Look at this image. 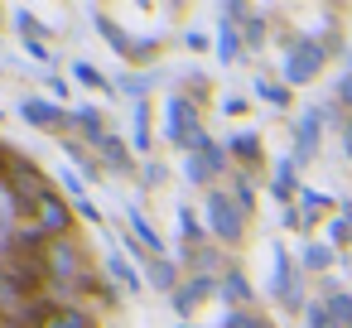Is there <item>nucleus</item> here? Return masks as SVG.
<instances>
[{
  "instance_id": "obj_44",
  "label": "nucleus",
  "mask_w": 352,
  "mask_h": 328,
  "mask_svg": "<svg viewBox=\"0 0 352 328\" xmlns=\"http://www.w3.org/2000/svg\"><path fill=\"white\" fill-rule=\"evenodd\" d=\"M222 328H227V323H222Z\"/></svg>"
},
{
  "instance_id": "obj_23",
  "label": "nucleus",
  "mask_w": 352,
  "mask_h": 328,
  "mask_svg": "<svg viewBox=\"0 0 352 328\" xmlns=\"http://www.w3.org/2000/svg\"><path fill=\"white\" fill-rule=\"evenodd\" d=\"M179 232H184V241H203V237H208V227L198 222V212H193L188 203L179 208Z\"/></svg>"
},
{
  "instance_id": "obj_8",
  "label": "nucleus",
  "mask_w": 352,
  "mask_h": 328,
  "mask_svg": "<svg viewBox=\"0 0 352 328\" xmlns=\"http://www.w3.org/2000/svg\"><path fill=\"white\" fill-rule=\"evenodd\" d=\"M193 131H203L193 102H188V97H174V102H169V121H164V140H169V145H184Z\"/></svg>"
},
{
  "instance_id": "obj_10",
  "label": "nucleus",
  "mask_w": 352,
  "mask_h": 328,
  "mask_svg": "<svg viewBox=\"0 0 352 328\" xmlns=\"http://www.w3.org/2000/svg\"><path fill=\"white\" fill-rule=\"evenodd\" d=\"M126 217H131V232H135V241H140V246H145L150 256H169L164 237H160V232H155V227L145 222V212H140V208H126Z\"/></svg>"
},
{
  "instance_id": "obj_16",
  "label": "nucleus",
  "mask_w": 352,
  "mask_h": 328,
  "mask_svg": "<svg viewBox=\"0 0 352 328\" xmlns=\"http://www.w3.org/2000/svg\"><path fill=\"white\" fill-rule=\"evenodd\" d=\"M222 299H232V304H251L256 294H251V280L241 275V270H227L222 275Z\"/></svg>"
},
{
  "instance_id": "obj_25",
  "label": "nucleus",
  "mask_w": 352,
  "mask_h": 328,
  "mask_svg": "<svg viewBox=\"0 0 352 328\" xmlns=\"http://www.w3.org/2000/svg\"><path fill=\"white\" fill-rule=\"evenodd\" d=\"M256 97L270 102V107H289V87H285V83H265V78H261V83H256Z\"/></svg>"
},
{
  "instance_id": "obj_20",
  "label": "nucleus",
  "mask_w": 352,
  "mask_h": 328,
  "mask_svg": "<svg viewBox=\"0 0 352 328\" xmlns=\"http://www.w3.org/2000/svg\"><path fill=\"white\" fill-rule=\"evenodd\" d=\"M68 160L78 164V174H82V179H102V169H107L102 160H92V155H87L82 145H73V140H68Z\"/></svg>"
},
{
  "instance_id": "obj_39",
  "label": "nucleus",
  "mask_w": 352,
  "mask_h": 328,
  "mask_svg": "<svg viewBox=\"0 0 352 328\" xmlns=\"http://www.w3.org/2000/svg\"><path fill=\"white\" fill-rule=\"evenodd\" d=\"M222 111H227V116H241V111H246V97H227Z\"/></svg>"
},
{
  "instance_id": "obj_3",
  "label": "nucleus",
  "mask_w": 352,
  "mask_h": 328,
  "mask_svg": "<svg viewBox=\"0 0 352 328\" xmlns=\"http://www.w3.org/2000/svg\"><path fill=\"white\" fill-rule=\"evenodd\" d=\"M212 289L222 294V280H217V275H193V280H184V285L169 294V304H174V314L188 323V314H193L203 299H212Z\"/></svg>"
},
{
  "instance_id": "obj_29",
  "label": "nucleus",
  "mask_w": 352,
  "mask_h": 328,
  "mask_svg": "<svg viewBox=\"0 0 352 328\" xmlns=\"http://www.w3.org/2000/svg\"><path fill=\"white\" fill-rule=\"evenodd\" d=\"M241 34H246V49H261V39H265V20H261V15H246Z\"/></svg>"
},
{
  "instance_id": "obj_12",
  "label": "nucleus",
  "mask_w": 352,
  "mask_h": 328,
  "mask_svg": "<svg viewBox=\"0 0 352 328\" xmlns=\"http://www.w3.org/2000/svg\"><path fill=\"white\" fill-rule=\"evenodd\" d=\"M97 155H102V164H107V169H116V174H131V169H135L131 150H126V145H121L116 135H107V140L97 145Z\"/></svg>"
},
{
  "instance_id": "obj_4",
  "label": "nucleus",
  "mask_w": 352,
  "mask_h": 328,
  "mask_svg": "<svg viewBox=\"0 0 352 328\" xmlns=\"http://www.w3.org/2000/svg\"><path fill=\"white\" fill-rule=\"evenodd\" d=\"M34 227H39L44 237H54V241H58V237L73 227V208H68V203L49 188V193L39 198V208H34Z\"/></svg>"
},
{
  "instance_id": "obj_31",
  "label": "nucleus",
  "mask_w": 352,
  "mask_h": 328,
  "mask_svg": "<svg viewBox=\"0 0 352 328\" xmlns=\"http://www.w3.org/2000/svg\"><path fill=\"white\" fill-rule=\"evenodd\" d=\"M232 198H236V208H241L246 217L256 212V193H251V184H246V179H236V184H232Z\"/></svg>"
},
{
  "instance_id": "obj_15",
  "label": "nucleus",
  "mask_w": 352,
  "mask_h": 328,
  "mask_svg": "<svg viewBox=\"0 0 352 328\" xmlns=\"http://www.w3.org/2000/svg\"><path fill=\"white\" fill-rule=\"evenodd\" d=\"M294 174H299L294 155H289V160H280V164H275V179H270V193H275V198H294V188H299V179H294Z\"/></svg>"
},
{
  "instance_id": "obj_30",
  "label": "nucleus",
  "mask_w": 352,
  "mask_h": 328,
  "mask_svg": "<svg viewBox=\"0 0 352 328\" xmlns=\"http://www.w3.org/2000/svg\"><path fill=\"white\" fill-rule=\"evenodd\" d=\"M184 179H188V184H208V179H212L208 164H203V155H188V160H184Z\"/></svg>"
},
{
  "instance_id": "obj_17",
  "label": "nucleus",
  "mask_w": 352,
  "mask_h": 328,
  "mask_svg": "<svg viewBox=\"0 0 352 328\" xmlns=\"http://www.w3.org/2000/svg\"><path fill=\"white\" fill-rule=\"evenodd\" d=\"M241 25H217V58L222 63H236V54H241V34H236Z\"/></svg>"
},
{
  "instance_id": "obj_18",
  "label": "nucleus",
  "mask_w": 352,
  "mask_h": 328,
  "mask_svg": "<svg viewBox=\"0 0 352 328\" xmlns=\"http://www.w3.org/2000/svg\"><path fill=\"white\" fill-rule=\"evenodd\" d=\"M227 150H232L236 160L256 164V160H261V135H256V131H241V135H232V140H227Z\"/></svg>"
},
{
  "instance_id": "obj_14",
  "label": "nucleus",
  "mask_w": 352,
  "mask_h": 328,
  "mask_svg": "<svg viewBox=\"0 0 352 328\" xmlns=\"http://www.w3.org/2000/svg\"><path fill=\"white\" fill-rule=\"evenodd\" d=\"M323 304H328V314L342 323V328H352V289H338V285H323Z\"/></svg>"
},
{
  "instance_id": "obj_32",
  "label": "nucleus",
  "mask_w": 352,
  "mask_h": 328,
  "mask_svg": "<svg viewBox=\"0 0 352 328\" xmlns=\"http://www.w3.org/2000/svg\"><path fill=\"white\" fill-rule=\"evenodd\" d=\"M333 241H352V203H342V217H333Z\"/></svg>"
},
{
  "instance_id": "obj_7",
  "label": "nucleus",
  "mask_w": 352,
  "mask_h": 328,
  "mask_svg": "<svg viewBox=\"0 0 352 328\" xmlns=\"http://www.w3.org/2000/svg\"><path fill=\"white\" fill-rule=\"evenodd\" d=\"M49 275L54 280H82V251L68 241V237H58V241H49Z\"/></svg>"
},
{
  "instance_id": "obj_41",
  "label": "nucleus",
  "mask_w": 352,
  "mask_h": 328,
  "mask_svg": "<svg viewBox=\"0 0 352 328\" xmlns=\"http://www.w3.org/2000/svg\"><path fill=\"white\" fill-rule=\"evenodd\" d=\"M342 150H347V160H352V121H342Z\"/></svg>"
},
{
  "instance_id": "obj_33",
  "label": "nucleus",
  "mask_w": 352,
  "mask_h": 328,
  "mask_svg": "<svg viewBox=\"0 0 352 328\" xmlns=\"http://www.w3.org/2000/svg\"><path fill=\"white\" fill-rule=\"evenodd\" d=\"M164 174H169V169H164L160 160H145V164H140V184H145V188H155V184H164Z\"/></svg>"
},
{
  "instance_id": "obj_11",
  "label": "nucleus",
  "mask_w": 352,
  "mask_h": 328,
  "mask_svg": "<svg viewBox=\"0 0 352 328\" xmlns=\"http://www.w3.org/2000/svg\"><path fill=\"white\" fill-rule=\"evenodd\" d=\"M73 126L87 135V145H102L111 131H107V121H102V111L97 107H82V111H73Z\"/></svg>"
},
{
  "instance_id": "obj_22",
  "label": "nucleus",
  "mask_w": 352,
  "mask_h": 328,
  "mask_svg": "<svg viewBox=\"0 0 352 328\" xmlns=\"http://www.w3.org/2000/svg\"><path fill=\"white\" fill-rule=\"evenodd\" d=\"M304 323H309V328H342V323L328 314L323 299H309V304H304Z\"/></svg>"
},
{
  "instance_id": "obj_37",
  "label": "nucleus",
  "mask_w": 352,
  "mask_h": 328,
  "mask_svg": "<svg viewBox=\"0 0 352 328\" xmlns=\"http://www.w3.org/2000/svg\"><path fill=\"white\" fill-rule=\"evenodd\" d=\"M150 83H155V78H126L121 87H126L131 97H145V92H150Z\"/></svg>"
},
{
  "instance_id": "obj_34",
  "label": "nucleus",
  "mask_w": 352,
  "mask_h": 328,
  "mask_svg": "<svg viewBox=\"0 0 352 328\" xmlns=\"http://www.w3.org/2000/svg\"><path fill=\"white\" fill-rule=\"evenodd\" d=\"M227 328H270L265 318H256L251 309H236V314H227Z\"/></svg>"
},
{
  "instance_id": "obj_24",
  "label": "nucleus",
  "mask_w": 352,
  "mask_h": 328,
  "mask_svg": "<svg viewBox=\"0 0 352 328\" xmlns=\"http://www.w3.org/2000/svg\"><path fill=\"white\" fill-rule=\"evenodd\" d=\"M328 265H333V246L309 241V246H304V270H328Z\"/></svg>"
},
{
  "instance_id": "obj_26",
  "label": "nucleus",
  "mask_w": 352,
  "mask_h": 328,
  "mask_svg": "<svg viewBox=\"0 0 352 328\" xmlns=\"http://www.w3.org/2000/svg\"><path fill=\"white\" fill-rule=\"evenodd\" d=\"M131 131H135L131 145H135V150H150V107H145V102H135V126H131Z\"/></svg>"
},
{
  "instance_id": "obj_1",
  "label": "nucleus",
  "mask_w": 352,
  "mask_h": 328,
  "mask_svg": "<svg viewBox=\"0 0 352 328\" xmlns=\"http://www.w3.org/2000/svg\"><path fill=\"white\" fill-rule=\"evenodd\" d=\"M203 212H208V232H212L217 241H227V246H236V241H241V232H246V212L236 208V198H232V193L208 188Z\"/></svg>"
},
{
  "instance_id": "obj_2",
  "label": "nucleus",
  "mask_w": 352,
  "mask_h": 328,
  "mask_svg": "<svg viewBox=\"0 0 352 328\" xmlns=\"http://www.w3.org/2000/svg\"><path fill=\"white\" fill-rule=\"evenodd\" d=\"M323 58H328V49H323V44H314V39H294V44H289V54H285V87L314 83V78L323 73Z\"/></svg>"
},
{
  "instance_id": "obj_13",
  "label": "nucleus",
  "mask_w": 352,
  "mask_h": 328,
  "mask_svg": "<svg viewBox=\"0 0 352 328\" xmlns=\"http://www.w3.org/2000/svg\"><path fill=\"white\" fill-rule=\"evenodd\" d=\"M145 270H150V285H155V289H169V294L179 289V265H174L169 256H150Z\"/></svg>"
},
{
  "instance_id": "obj_5",
  "label": "nucleus",
  "mask_w": 352,
  "mask_h": 328,
  "mask_svg": "<svg viewBox=\"0 0 352 328\" xmlns=\"http://www.w3.org/2000/svg\"><path fill=\"white\" fill-rule=\"evenodd\" d=\"M275 294H280L285 309H304L309 304L304 299V285H299V270H294V261H289L285 246H275Z\"/></svg>"
},
{
  "instance_id": "obj_27",
  "label": "nucleus",
  "mask_w": 352,
  "mask_h": 328,
  "mask_svg": "<svg viewBox=\"0 0 352 328\" xmlns=\"http://www.w3.org/2000/svg\"><path fill=\"white\" fill-rule=\"evenodd\" d=\"M73 78H78V83H87V87H97V92H116V87H111L97 68H87V63H73Z\"/></svg>"
},
{
  "instance_id": "obj_36",
  "label": "nucleus",
  "mask_w": 352,
  "mask_h": 328,
  "mask_svg": "<svg viewBox=\"0 0 352 328\" xmlns=\"http://www.w3.org/2000/svg\"><path fill=\"white\" fill-rule=\"evenodd\" d=\"M333 97H338L342 107H352V73H342V78L333 83Z\"/></svg>"
},
{
  "instance_id": "obj_43",
  "label": "nucleus",
  "mask_w": 352,
  "mask_h": 328,
  "mask_svg": "<svg viewBox=\"0 0 352 328\" xmlns=\"http://www.w3.org/2000/svg\"><path fill=\"white\" fill-rule=\"evenodd\" d=\"M179 328H193V323H179Z\"/></svg>"
},
{
  "instance_id": "obj_19",
  "label": "nucleus",
  "mask_w": 352,
  "mask_h": 328,
  "mask_svg": "<svg viewBox=\"0 0 352 328\" xmlns=\"http://www.w3.org/2000/svg\"><path fill=\"white\" fill-rule=\"evenodd\" d=\"M107 275H111V280H116V285H121V289H131V294H135V289H140V275H135V270H131V265H126V256H116V251H111V256H107Z\"/></svg>"
},
{
  "instance_id": "obj_28",
  "label": "nucleus",
  "mask_w": 352,
  "mask_h": 328,
  "mask_svg": "<svg viewBox=\"0 0 352 328\" xmlns=\"http://www.w3.org/2000/svg\"><path fill=\"white\" fill-rule=\"evenodd\" d=\"M227 155H232V150H227V145H217V140H212V145L203 150V164H208V174H212V179H217V174L227 169Z\"/></svg>"
},
{
  "instance_id": "obj_9",
  "label": "nucleus",
  "mask_w": 352,
  "mask_h": 328,
  "mask_svg": "<svg viewBox=\"0 0 352 328\" xmlns=\"http://www.w3.org/2000/svg\"><path fill=\"white\" fill-rule=\"evenodd\" d=\"M323 107H309L304 111V121L294 126V164H309L314 160V150H318V131H323Z\"/></svg>"
},
{
  "instance_id": "obj_42",
  "label": "nucleus",
  "mask_w": 352,
  "mask_h": 328,
  "mask_svg": "<svg viewBox=\"0 0 352 328\" xmlns=\"http://www.w3.org/2000/svg\"><path fill=\"white\" fill-rule=\"evenodd\" d=\"M0 246H10V217L0 212Z\"/></svg>"
},
{
  "instance_id": "obj_38",
  "label": "nucleus",
  "mask_w": 352,
  "mask_h": 328,
  "mask_svg": "<svg viewBox=\"0 0 352 328\" xmlns=\"http://www.w3.org/2000/svg\"><path fill=\"white\" fill-rule=\"evenodd\" d=\"M25 49H30V58H34V63H49V49H44V44H39V39H34V34H30V39H25Z\"/></svg>"
},
{
  "instance_id": "obj_40",
  "label": "nucleus",
  "mask_w": 352,
  "mask_h": 328,
  "mask_svg": "<svg viewBox=\"0 0 352 328\" xmlns=\"http://www.w3.org/2000/svg\"><path fill=\"white\" fill-rule=\"evenodd\" d=\"M78 212H82V217H87V222H102V212H97V203H87V198H82V203H78Z\"/></svg>"
},
{
  "instance_id": "obj_35",
  "label": "nucleus",
  "mask_w": 352,
  "mask_h": 328,
  "mask_svg": "<svg viewBox=\"0 0 352 328\" xmlns=\"http://www.w3.org/2000/svg\"><path fill=\"white\" fill-rule=\"evenodd\" d=\"M58 179H63V188H68V193H73V198L82 203V188H87V184H82V174H73V169H63Z\"/></svg>"
},
{
  "instance_id": "obj_6",
  "label": "nucleus",
  "mask_w": 352,
  "mask_h": 328,
  "mask_svg": "<svg viewBox=\"0 0 352 328\" xmlns=\"http://www.w3.org/2000/svg\"><path fill=\"white\" fill-rule=\"evenodd\" d=\"M20 116H25L30 126H39V131H68V126H73V116H68L58 102H44V97L20 102Z\"/></svg>"
},
{
  "instance_id": "obj_21",
  "label": "nucleus",
  "mask_w": 352,
  "mask_h": 328,
  "mask_svg": "<svg viewBox=\"0 0 352 328\" xmlns=\"http://www.w3.org/2000/svg\"><path fill=\"white\" fill-rule=\"evenodd\" d=\"M44 328H97V323H92V318H87L82 309H54Z\"/></svg>"
}]
</instances>
